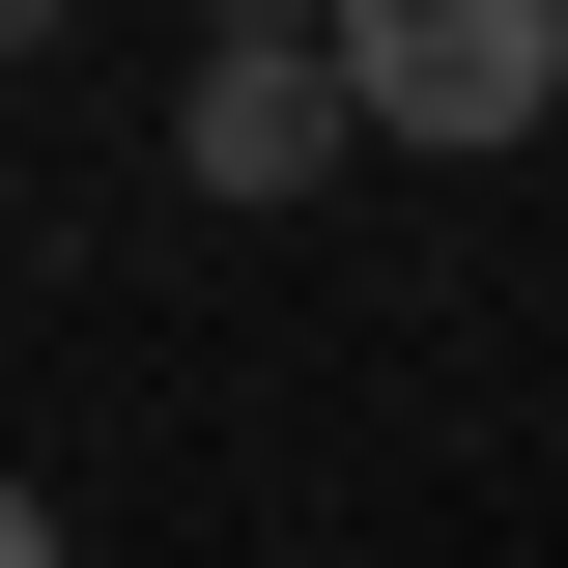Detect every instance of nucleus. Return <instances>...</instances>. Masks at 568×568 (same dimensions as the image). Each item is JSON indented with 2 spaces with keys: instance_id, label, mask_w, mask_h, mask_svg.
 <instances>
[{
  "instance_id": "3",
  "label": "nucleus",
  "mask_w": 568,
  "mask_h": 568,
  "mask_svg": "<svg viewBox=\"0 0 568 568\" xmlns=\"http://www.w3.org/2000/svg\"><path fill=\"white\" fill-rule=\"evenodd\" d=\"M0 568H58V511H29V484H0Z\"/></svg>"
},
{
  "instance_id": "2",
  "label": "nucleus",
  "mask_w": 568,
  "mask_h": 568,
  "mask_svg": "<svg viewBox=\"0 0 568 568\" xmlns=\"http://www.w3.org/2000/svg\"><path fill=\"white\" fill-rule=\"evenodd\" d=\"M171 142H200V200H313V171H342V29H227L200 85H171Z\"/></svg>"
},
{
  "instance_id": "1",
  "label": "nucleus",
  "mask_w": 568,
  "mask_h": 568,
  "mask_svg": "<svg viewBox=\"0 0 568 568\" xmlns=\"http://www.w3.org/2000/svg\"><path fill=\"white\" fill-rule=\"evenodd\" d=\"M342 114H398V142H540V114H568V0H369V29H342Z\"/></svg>"
}]
</instances>
